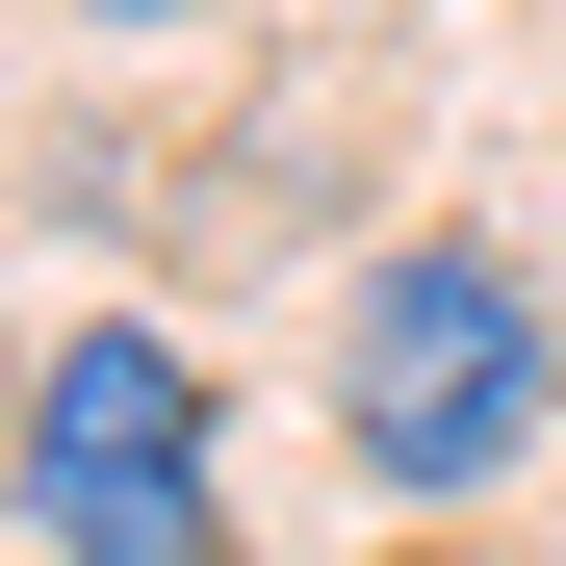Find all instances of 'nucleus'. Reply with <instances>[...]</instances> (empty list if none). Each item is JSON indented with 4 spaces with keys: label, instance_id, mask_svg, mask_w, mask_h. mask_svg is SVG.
Instances as JSON below:
<instances>
[{
    "label": "nucleus",
    "instance_id": "1",
    "mask_svg": "<svg viewBox=\"0 0 566 566\" xmlns=\"http://www.w3.org/2000/svg\"><path fill=\"white\" fill-rule=\"evenodd\" d=\"M335 438H360V490H515V463L566 438V310L515 283V232H387L360 258V310H335Z\"/></svg>",
    "mask_w": 566,
    "mask_h": 566
},
{
    "label": "nucleus",
    "instance_id": "2",
    "mask_svg": "<svg viewBox=\"0 0 566 566\" xmlns=\"http://www.w3.org/2000/svg\"><path fill=\"white\" fill-rule=\"evenodd\" d=\"M0 490H27L52 566H232V490H207V360L155 310H77L27 360V438H0Z\"/></svg>",
    "mask_w": 566,
    "mask_h": 566
},
{
    "label": "nucleus",
    "instance_id": "3",
    "mask_svg": "<svg viewBox=\"0 0 566 566\" xmlns=\"http://www.w3.org/2000/svg\"><path fill=\"white\" fill-rule=\"evenodd\" d=\"M77 27H180V0H77Z\"/></svg>",
    "mask_w": 566,
    "mask_h": 566
},
{
    "label": "nucleus",
    "instance_id": "4",
    "mask_svg": "<svg viewBox=\"0 0 566 566\" xmlns=\"http://www.w3.org/2000/svg\"><path fill=\"white\" fill-rule=\"evenodd\" d=\"M0 438H27V387H0Z\"/></svg>",
    "mask_w": 566,
    "mask_h": 566
}]
</instances>
